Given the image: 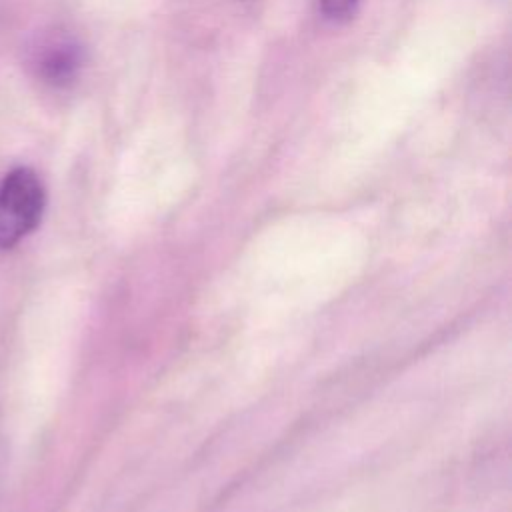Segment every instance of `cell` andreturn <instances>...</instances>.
Returning <instances> with one entry per match:
<instances>
[{"instance_id": "cell-1", "label": "cell", "mask_w": 512, "mask_h": 512, "mask_svg": "<svg viewBox=\"0 0 512 512\" xmlns=\"http://www.w3.org/2000/svg\"><path fill=\"white\" fill-rule=\"evenodd\" d=\"M46 192L30 168H14L0 182V250L16 246L40 222Z\"/></svg>"}, {"instance_id": "cell-2", "label": "cell", "mask_w": 512, "mask_h": 512, "mask_svg": "<svg viewBox=\"0 0 512 512\" xmlns=\"http://www.w3.org/2000/svg\"><path fill=\"white\" fill-rule=\"evenodd\" d=\"M84 60L82 44L62 30L42 34L28 52V66L32 74L52 88H66L74 84L82 72Z\"/></svg>"}, {"instance_id": "cell-3", "label": "cell", "mask_w": 512, "mask_h": 512, "mask_svg": "<svg viewBox=\"0 0 512 512\" xmlns=\"http://www.w3.org/2000/svg\"><path fill=\"white\" fill-rule=\"evenodd\" d=\"M360 0H320V8L330 20H344L354 14Z\"/></svg>"}]
</instances>
